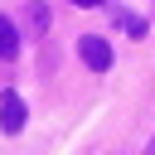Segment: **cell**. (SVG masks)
I'll return each mask as SVG.
<instances>
[{
  "instance_id": "8992f818",
  "label": "cell",
  "mask_w": 155,
  "mask_h": 155,
  "mask_svg": "<svg viewBox=\"0 0 155 155\" xmlns=\"http://www.w3.org/2000/svg\"><path fill=\"white\" fill-rule=\"evenodd\" d=\"M78 10H92V5H107V0H73Z\"/></svg>"
},
{
  "instance_id": "277c9868",
  "label": "cell",
  "mask_w": 155,
  "mask_h": 155,
  "mask_svg": "<svg viewBox=\"0 0 155 155\" xmlns=\"http://www.w3.org/2000/svg\"><path fill=\"white\" fill-rule=\"evenodd\" d=\"M121 29H126L131 39H140V34H145V19H140V15H121Z\"/></svg>"
},
{
  "instance_id": "7a4b0ae2",
  "label": "cell",
  "mask_w": 155,
  "mask_h": 155,
  "mask_svg": "<svg viewBox=\"0 0 155 155\" xmlns=\"http://www.w3.org/2000/svg\"><path fill=\"white\" fill-rule=\"evenodd\" d=\"M24 102H19V92H5L0 97V131H10V136H19L24 131Z\"/></svg>"
},
{
  "instance_id": "6da1fadb",
  "label": "cell",
  "mask_w": 155,
  "mask_h": 155,
  "mask_svg": "<svg viewBox=\"0 0 155 155\" xmlns=\"http://www.w3.org/2000/svg\"><path fill=\"white\" fill-rule=\"evenodd\" d=\"M78 53H82V63H87L92 73H107V68H111V44H107L102 34H82V39H78Z\"/></svg>"
},
{
  "instance_id": "5b68a950",
  "label": "cell",
  "mask_w": 155,
  "mask_h": 155,
  "mask_svg": "<svg viewBox=\"0 0 155 155\" xmlns=\"http://www.w3.org/2000/svg\"><path fill=\"white\" fill-rule=\"evenodd\" d=\"M29 24L44 29V24H48V10H44V5H29Z\"/></svg>"
},
{
  "instance_id": "3957f363",
  "label": "cell",
  "mask_w": 155,
  "mask_h": 155,
  "mask_svg": "<svg viewBox=\"0 0 155 155\" xmlns=\"http://www.w3.org/2000/svg\"><path fill=\"white\" fill-rule=\"evenodd\" d=\"M15 53H19V29L0 15V58H15Z\"/></svg>"
},
{
  "instance_id": "52a82bcc",
  "label": "cell",
  "mask_w": 155,
  "mask_h": 155,
  "mask_svg": "<svg viewBox=\"0 0 155 155\" xmlns=\"http://www.w3.org/2000/svg\"><path fill=\"white\" fill-rule=\"evenodd\" d=\"M145 155H155V140H150V150H145Z\"/></svg>"
}]
</instances>
